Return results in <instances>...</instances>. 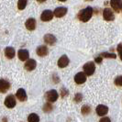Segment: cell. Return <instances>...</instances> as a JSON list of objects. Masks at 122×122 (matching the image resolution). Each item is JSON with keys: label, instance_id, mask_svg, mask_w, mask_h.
<instances>
[{"label": "cell", "instance_id": "f546056e", "mask_svg": "<svg viewBox=\"0 0 122 122\" xmlns=\"http://www.w3.org/2000/svg\"><path fill=\"white\" fill-rule=\"evenodd\" d=\"M102 59H103V58H102L101 56H98V57H97V58L95 59V61L97 62V63H101V62H102Z\"/></svg>", "mask_w": 122, "mask_h": 122}, {"label": "cell", "instance_id": "44dd1931", "mask_svg": "<svg viewBox=\"0 0 122 122\" xmlns=\"http://www.w3.org/2000/svg\"><path fill=\"white\" fill-rule=\"evenodd\" d=\"M28 0H18V7L19 10H23L25 7L27 6Z\"/></svg>", "mask_w": 122, "mask_h": 122}, {"label": "cell", "instance_id": "ffe728a7", "mask_svg": "<svg viewBox=\"0 0 122 122\" xmlns=\"http://www.w3.org/2000/svg\"><path fill=\"white\" fill-rule=\"evenodd\" d=\"M28 121L29 122H40V117L35 113L30 114L28 117Z\"/></svg>", "mask_w": 122, "mask_h": 122}, {"label": "cell", "instance_id": "cb8c5ba5", "mask_svg": "<svg viewBox=\"0 0 122 122\" xmlns=\"http://www.w3.org/2000/svg\"><path fill=\"white\" fill-rule=\"evenodd\" d=\"M52 109H53V107H52V106L50 104V103H46V104L43 106V111L46 112V113H49Z\"/></svg>", "mask_w": 122, "mask_h": 122}, {"label": "cell", "instance_id": "f1b7e54d", "mask_svg": "<svg viewBox=\"0 0 122 122\" xmlns=\"http://www.w3.org/2000/svg\"><path fill=\"white\" fill-rule=\"evenodd\" d=\"M99 122H111V120H110L109 117H102V118L99 120Z\"/></svg>", "mask_w": 122, "mask_h": 122}, {"label": "cell", "instance_id": "4dcf8cb0", "mask_svg": "<svg viewBox=\"0 0 122 122\" xmlns=\"http://www.w3.org/2000/svg\"><path fill=\"white\" fill-rule=\"evenodd\" d=\"M37 1H38L39 3H43V2H45L46 0H37Z\"/></svg>", "mask_w": 122, "mask_h": 122}, {"label": "cell", "instance_id": "2e32d148", "mask_svg": "<svg viewBox=\"0 0 122 122\" xmlns=\"http://www.w3.org/2000/svg\"><path fill=\"white\" fill-rule=\"evenodd\" d=\"M36 51H37V54L39 55V56H41V57H44V56H46V55L48 54L49 50H48V48H47L46 46L41 45V46H39V47L37 48Z\"/></svg>", "mask_w": 122, "mask_h": 122}, {"label": "cell", "instance_id": "603a6c76", "mask_svg": "<svg viewBox=\"0 0 122 122\" xmlns=\"http://www.w3.org/2000/svg\"><path fill=\"white\" fill-rule=\"evenodd\" d=\"M81 112H82V114H84V115H88V114L91 112V107H90L89 106H87V105H85V106L82 107Z\"/></svg>", "mask_w": 122, "mask_h": 122}, {"label": "cell", "instance_id": "9a60e30c", "mask_svg": "<svg viewBox=\"0 0 122 122\" xmlns=\"http://www.w3.org/2000/svg\"><path fill=\"white\" fill-rule=\"evenodd\" d=\"M10 88V84L5 79H0V92L6 93Z\"/></svg>", "mask_w": 122, "mask_h": 122}, {"label": "cell", "instance_id": "1f68e13d", "mask_svg": "<svg viewBox=\"0 0 122 122\" xmlns=\"http://www.w3.org/2000/svg\"><path fill=\"white\" fill-rule=\"evenodd\" d=\"M59 1H61V2H64V1H66V0H59Z\"/></svg>", "mask_w": 122, "mask_h": 122}, {"label": "cell", "instance_id": "30bf717a", "mask_svg": "<svg viewBox=\"0 0 122 122\" xmlns=\"http://www.w3.org/2000/svg\"><path fill=\"white\" fill-rule=\"evenodd\" d=\"M18 58H19V60H20V61H27V60H29L30 52H29V51H28V50L21 49L18 51Z\"/></svg>", "mask_w": 122, "mask_h": 122}, {"label": "cell", "instance_id": "4316f807", "mask_svg": "<svg viewBox=\"0 0 122 122\" xmlns=\"http://www.w3.org/2000/svg\"><path fill=\"white\" fill-rule=\"evenodd\" d=\"M68 90L65 89V88H61V97H65L66 96L68 95Z\"/></svg>", "mask_w": 122, "mask_h": 122}, {"label": "cell", "instance_id": "7a4b0ae2", "mask_svg": "<svg viewBox=\"0 0 122 122\" xmlns=\"http://www.w3.org/2000/svg\"><path fill=\"white\" fill-rule=\"evenodd\" d=\"M83 69H84V73H86V75L90 76V75H92L93 73H95V71H96L95 62H94V61H88V62H86V64L84 65Z\"/></svg>", "mask_w": 122, "mask_h": 122}, {"label": "cell", "instance_id": "4fadbf2b", "mask_svg": "<svg viewBox=\"0 0 122 122\" xmlns=\"http://www.w3.org/2000/svg\"><path fill=\"white\" fill-rule=\"evenodd\" d=\"M69 58L66 55H62L61 58L58 60V66L60 68H64L66 67L69 64Z\"/></svg>", "mask_w": 122, "mask_h": 122}, {"label": "cell", "instance_id": "9c48e42d", "mask_svg": "<svg viewBox=\"0 0 122 122\" xmlns=\"http://www.w3.org/2000/svg\"><path fill=\"white\" fill-rule=\"evenodd\" d=\"M96 112H97V114L98 116L103 117L107 114L108 107L107 106H105V105H98L97 107V108H96Z\"/></svg>", "mask_w": 122, "mask_h": 122}, {"label": "cell", "instance_id": "484cf974", "mask_svg": "<svg viewBox=\"0 0 122 122\" xmlns=\"http://www.w3.org/2000/svg\"><path fill=\"white\" fill-rule=\"evenodd\" d=\"M115 85L117 86H122V75L117 76L115 79Z\"/></svg>", "mask_w": 122, "mask_h": 122}, {"label": "cell", "instance_id": "3957f363", "mask_svg": "<svg viewBox=\"0 0 122 122\" xmlns=\"http://www.w3.org/2000/svg\"><path fill=\"white\" fill-rule=\"evenodd\" d=\"M58 97H59V95H58V93L56 90H50L48 91L46 94H45V97L46 99L49 101L50 103H53L55 102L57 99H58Z\"/></svg>", "mask_w": 122, "mask_h": 122}, {"label": "cell", "instance_id": "8fae6325", "mask_svg": "<svg viewBox=\"0 0 122 122\" xmlns=\"http://www.w3.org/2000/svg\"><path fill=\"white\" fill-rule=\"evenodd\" d=\"M110 5L116 12H119L122 8V0H110Z\"/></svg>", "mask_w": 122, "mask_h": 122}, {"label": "cell", "instance_id": "ac0fdd59", "mask_svg": "<svg viewBox=\"0 0 122 122\" xmlns=\"http://www.w3.org/2000/svg\"><path fill=\"white\" fill-rule=\"evenodd\" d=\"M44 41L49 45H53L56 43V37L52 34H46L44 35Z\"/></svg>", "mask_w": 122, "mask_h": 122}, {"label": "cell", "instance_id": "5b68a950", "mask_svg": "<svg viewBox=\"0 0 122 122\" xmlns=\"http://www.w3.org/2000/svg\"><path fill=\"white\" fill-rule=\"evenodd\" d=\"M53 16H54V14L51 10H49V9L48 10H44L41 13V19L44 22H47V21L51 20L53 18Z\"/></svg>", "mask_w": 122, "mask_h": 122}, {"label": "cell", "instance_id": "83f0119b", "mask_svg": "<svg viewBox=\"0 0 122 122\" xmlns=\"http://www.w3.org/2000/svg\"><path fill=\"white\" fill-rule=\"evenodd\" d=\"M117 51H118V54L120 57V60L122 61V44H119L117 46Z\"/></svg>", "mask_w": 122, "mask_h": 122}, {"label": "cell", "instance_id": "5bb4252c", "mask_svg": "<svg viewBox=\"0 0 122 122\" xmlns=\"http://www.w3.org/2000/svg\"><path fill=\"white\" fill-rule=\"evenodd\" d=\"M25 26H26V28L29 30H34L36 29V20H35V18H29L26 21Z\"/></svg>", "mask_w": 122, "mask_h": 122}, {"label": "cell", "instance_id": "277c9868", "mask_svg": "<svg viewBox=\"0 0 122 122\" xmlns=\"http://www.w3.org/2000/svg\"><path fill=\"white\" fill-rule=\"evenodd\" d=\"M103 18L107 21H112V20L115 19V16H114L113 11L110 8L107 7V8H105L104 10H103Z\"/></svg>", "mask_w": 122, "mask_h": 122}, {"label": "cell", "instance_id": "d4e9b609", "mask_svg": "<svg viewBox=\"0 0 122 122\" xmlns=\"http://www.w3.org/2000/svg\"><path fill=\"white\" fill-rule=\"evenodd\" d=\"M73 100H74L75 103H80V102L83 100V95H82L81 93H77V94L74 96Z\"/></svg>", "mask_w": 122, "mask_h": 122}, {"label": "cell", "instance_id": "8992f818", "mask_svg": "<svg viewBox=\"0 0 122 122\" xmlns=\"http://www.w3.org/2000/svg\"><path fill=\"white\" fill-rule=\"evenodd\" d=\"M16 98L13 95H9L7 96L5 99V106L8 108H13L16 106Z\"/></svg>", "mask_w": 122, "mask_h": 122}, {"label": "cell", "instance_id": "e0dca14e", "mask_svg": "<svg viewBox=\"0 0 122 122\" xmlns=\"http://www.w3.org/2000/svg\"><path fill=\"white\" fill-rule=\"evenodd\" d=\"M16 97H18V99L19 101H26L27 100V94L23 88H19L17 93H16Z\"/></svg>", "mask_w": 122, "mask_h": 122}, {"label": "cell", "instance_id": "7402d4cb", "mask_svg": "<svg viewBox=\"0 0 122 122\" xmlns=\"http://www.w3.org/2000/svg\"><path fill=\"white\" fill-rule=\"evenodd\" d=\"M99 56H101L102 58H111V59H116L117 54H115V53H110V52H102Z\"/></svg>", "mask_w": 122, "mask_h": 122}, {"label": "cell", "instance_id": "d6986e66", "mask_svg": "<svg viewBox=\"0 0 122 122\" xmlns=\"http://www.w3.org/2000/svg\"><path fill=\"white\" fill-rule=\"evenodd\" d=\"M5 55L7 59H13L16 55V51L13 47H6L5 49Z\"/></svg>", "mask_w": 122, "mask_h": 122}, {"label": "cell", "instance_id": "ba28073f", "mask_svg": "<svg viewBox=\"0 0 122 122\" xmlns=\"http://www.w3.org/2000/svg\"><path fill=\"white\" fill-rule=\"evenodd\" d=\"M67 13V7H64V6H60V7H57L54 9V16L56 18H61L63 16H65Z\"/></svg>", "mask_w": 122, "mask_h": 122}, {"label": "cell", "instance_id": "d6a6232c", "mask_svg": "<svg viewBox=\"0 0 122 122\" xmlns=\"http://www.w3.org/2000/svg\"><path fill=\"white\" fill-rule=\"evenodd\" d=\"M86 1H93V0H86Z\"/></svg>", "mask_w": 122, "mask_h": 122}, {"label": "cell", "instance_id": "6da1fadb", "mask_svg": "<svg viewBox=\"0 0 122 122\" xmlns=\"http://www.w3.org/2000/svg\"><path fill=\"white\" fill-rule=\"evenodd\" d=\"M93 12H94V10H93V8H92L91 6H87L85 9H82L80 11L77 17H78V18L82 22H87L92 18Z\"/></svg>", "mask_w": 122, "mask_h": 122}, {"label": "cell", "instance_id": "52a82bcc", "mask_svg": "<svg viewBox=\"0 0 122 122\" xmlns=\"http://www.w3.org/2000/svg\"><path fill=\"white\" fill-rule=\"evenodd\" d=\"M86 81V74L84 72H80V73H76L74 76V82L77 85H82Z\"/></svg>", "mask_w": 122, "mask_h": 122}, {"label": "cell", "instance_id": "7c38bea8", "mask_svg": "<svg viewBox=\"0 0 122 122\" xmlns=\"http://www.w3.org/2000/svg\"><path fill=\"white\" fill-rule=\"evenodd\" d=\"M37 66V62L35 60H33V59H30V60H28V61L25 62V65H24V68L27 70V71H32V70H34Z\"/></svg>", "mask_w": 122, "mask_h": 122}]
</instances>
